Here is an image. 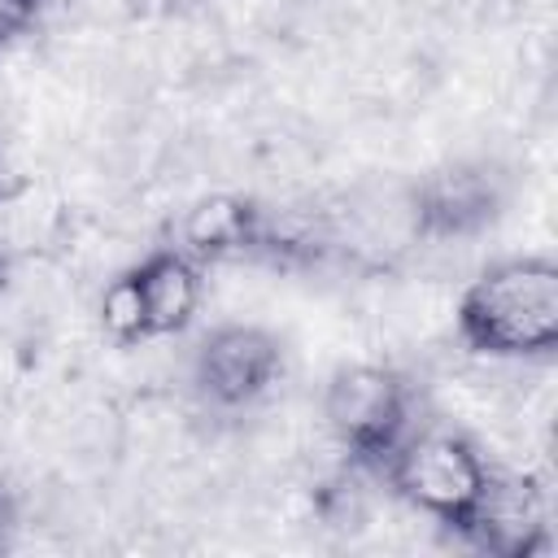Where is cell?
<instances>
[{
  "label": "cell",
  "instance_id": "9c48e42d",
  "mask_svg": "<svg viewBox=\"0 0 558 558\" xmlns=\"http://www.w3.org/2000/svg\"><path fill=\"white\" fill-rule=\"evenodd\" d=\"M100 327H105V336L113 344H140V340H148L144 310H140V296H135V283H131L126 270L113 275L105 283V292H100Z\"/></svg>",
  "mask_w": 558,
  "mask_h": 558
},
{
  "label": "cell",
  "instance_id": "3957f363",
  "mask_svg": "<svg viewBox=\"0 0 558 558\" xmlns=\"http://www.w3.org/2000/svg\"><path fill=\"white\" fill-rule=\"evenodd\" d=\"M414 392L405 375L375 362L340 366L323 392V423L336 445L366 471H384L397 445L414 432Z\"/></svg>",
  "mask_w": 558,
  "mask_h": 558
},
{
  "label": "cell",
  "instance_id": "277c9868",
  "mask_svg": "<svg viewBox=\"0 0 558 558\" xmlns=\"http://www.w3.org/2000/svg\"><path fill=\"white\" fill-rule=\"evenodd\" d=\"M279 366L283 349L266 327L222 323L201 340L192 357V384L214 410H248L270 392Z\"/></svg>",
  "mask_w": 558,
  "mask_h": 558
},
{
  "label": "cell",
  "instance_id": "ba28073f",
  "mask_svg": "<svg viewBox=\"0 0 558 558\" xmlns=\"http://www.w3.org/2000/svg\"><path fill=\"white\" fill-rule=\"evenodd\" d=\"M126 275L135 283L148 340L174 336L196 318L201 296H205V279H201V262L192 253L166 244V248H153L144 262H135Z\"/></svg>",
  "mask_w": 558,
  "mask_h": 558
},
{
  "label": "cell",
  "instance_id": "8fae6325",
  "mask_svg": "<svg viewBox=\"0 0 558 558\" xmlns=\"http://www.w3.org/2000/svg\"><path fill=\"white\" fill-rule=\"evenodd\" d=\"M13 523H17V510H13V497L0 488V549H4V541H9V532H13Z\"/></svg>",
  "mask_w": 558,
  "mask_h": 558
},
{
  "label": "cell",
  "instance_id": "8992f818",
  "mask_svg": "<svg viewBox=\"0 0 558 558\" xmlns=\"http://www.w3.org/2000/svg\"><path fill=\"white\" fill-rule=\"evenodd\" d=\"M545 536V501L541 488L527 475H488V488L462 527V541L475 545L480 554L497 558H527L536 554Z\"/></svg>",
  "mask_w": 558,
  "mask_h": 558
},
{
  "label": "cell",
  "instance_id": "6da1fadb",
  "mask_svg": "<svg viewBox=\"0 0 558 558\" xmlns=\"http://www.w3.org/2000/svg\"><path fill=\"white\" fill-rule=\"evenodd\" d=\"M458 336L484 357H549L558 344V266L527 253L488 266L458 296Z\"/></svg>",
  "mask_w": 558,
  "mask_h": 558
},
{
  "label": "cell",
  "instance_id": "7a4b0ae2",
  "mask_svg": "<svg viewBox=\"0 0 558 558\" xmlns=\"http://www.w3.org/2000/svg\"><path fill=\"white\" fill-rule=\"evenodd\" d=\"M488 475L493 466L484 462L475 440L449 427H414L384 466V480L397 488L401 501H410L418 514L445 523L458 536L471 523Z\"/></svg>",
  "mask_w": 558,
  "mask_h": 558
},
{
  "label": "cell",
  "instance_id": "7c38bea8",
  "mask_svg": "<svg viewBox=\"0 0 558 558\" xmlns=\"http://www.w3.org/2000/svg\"><path fill=\"white\" fill-rule=\"evenodd\" d=\"M0 196H4V187H0Z\"/></svg>",
  "mask_w": 558,
  "mask_h": 558
},
{
  "label": "cell",
  "instance_id": "30bf717a",
  "mask_svg": "<svg viewBox=\"0 0 558 558\" xmlns=\"http://www.w3.org/2000/svg\"><path fill=\"white\" fill-rule=\"evenodd\" d=\"M39 4L44 0H0V48L9 39H17L35 17H39Z\"/></svg>",
  "mask_w": 558,
  "mask_h": 558
},
{
  "label": "cell",
  "instance_id": "52a82bcc",
  "mask_svg": "<svg viewBox=\"0 0 558 558\" xmlns=\"http://www.w3.org/2000/svg\"><path fill=\"white\" fill-rule=\"evenodd\" d=\"M270 214L253 196L214 192L196 201L179 222V248L205 262H235V257H266Z\"/></svg>",
  "mask_w": 558,
  "mask_h": 558
},
{
  "label": "cell",
  "instance_id": "5b68a950",
  "mask_svg": "<svg viewBox=\"0 0 558 558\" xmlns=\"http://www.w3.org/2000/svg\"><path fill=\"white\" fill-rule=\"evenodd\" d=\"M501 179L484 161H449L410 187V231L423 240H466L501 214Z\"/></svg>",
  "mask_w": 558,
  "mask_h": 558
}]
</instances>
